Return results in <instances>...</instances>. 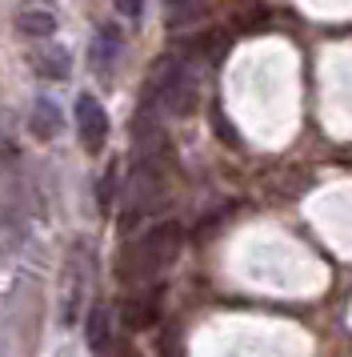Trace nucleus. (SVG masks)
I'll list each match as a JSON object with an SVG mask.
<instances>
[{"instance_id": "obj_1", "label": "nucleus", "mask_w": 352, "mask_h": 357, "mask_svg": "<svg viewBox=\"0 0 352 357\" xmlns=\"http://www.w3.org/2000/svg\"><path fill=\"white\" fill-rule=\"evenodd\" d=\"M176 249H180V225H176V221L144 229L141 237L125 249V257L116 265V277L128 281V285H144V281H152L160 269L173 265Z\"/></svg>"}, {"instance_id": "obj_2", "label": "nucleus", "mask_w": 352, "mask_h": 357, "mask_svg": "<svg viewBox=\"0 0 352 357\" xmlns=\"http://www.w3.org/2000/svg\"><path fill=\"white\" fill-rule=\"evenodd\" d=\"M160 193H164V181H160L157 165L152 161H141L132 169V181L125 189V221H141L144 213H152V205H160Z\"/></svg>"}, {"instance_id": "obj_3", "label": "nucleus", "mask_w": 352, "mask_h": 357, "mask_svg": "<svg viewBox=\"0 0 352 357\" xmlns=\"http://www.w3.org/2000/svg\"><path fill=\"white\" fill-rule=\"evenodd\" d=\"M84 289H88V257L84 245H72L64 265V297H61V325H77L84 313Z\"/></svg>"}, {"instance_id": "obj_4", "label": "nucleus", "mask_w": 352, "mask_h": 357, "mask_svg": "<svg viewBox=\"0 0 352 357\" xmlns=\"http://www.w3.org/2000/svg\"><path fill=\"white\" fill-rule=\"evenodd\" d=\"M77 132H80V145L88 153H100L104 141H109V113L96 97H77Z\"/></svg>"}, {"instance_id": "obj_5", "label": "nucleus", "mask_w": 352, "mask_h": 357, "mask_svg": "<svg viewBox=\"0 0 352 357\" xmlns=\"http://www.w3.org/2000/svg\"><path fill=\"white\" fill-rule=\"evenodd\" d=\"M116 56H120V29L116 24H100L93 36V45H88V65L100 77H109L112 65H116Z\"/></svg>"}, {"instance_id": "obj_6", "label": "nucleus", "mask_w": 352, "mask_h": 357, "mask_svg": "<svg viewBox=\"0 0 352 357\" xmlns=\"http://www.w3.org/2000/svg\"><path fill=\"white\" fill-rule=\"evenodd\" d=\"M109 337H112L109 305H93L88 317H84V345H88V354H104L109 349Z\"/></svg>"}, {"instance_id": "obj_7", "label": "nucleus", "mask_w": 352, "mask_h": 357, "mask_svg": "<svg viewBox=\"0 0 352 357\" xmlns=\"http://www.w3.org/2000/svg\"><path fill=\"white\" fill-rule=\"evenodd\" d=\"M32 132H36L40 141H52V137L61 132V109H56L48 97H40L36 105H32Z\"/></svg>"}, {"instance_id": "obj_8", "label": "nucleus", "mask_w": 352, "mask_h": 357, "mask_svg": "<svg viewBox=\"0 0 352 357\" xmlns=\"http://www.w3.org/2000/svg\"><path fill=\"white\" fill-rule=\"evenodd\" d=\"M36 73L45 77V81H64L68 77V52L64 49H45V52H36Z\"/></svg>"}, {"instance_id": "obj_9", "label": "nucleus", "mask_w": 352, "mask_h": 357, "mask_svg": "<svg viewBox=\"0 0 352 357\" xmlns=\"http://www.w3.org/2000/svg\"><path fill=\"white\" fill-rule=\"evenodd\" d=\"M152 317H157V297L152 293H144L141 301H128V325L132 329H144Z\"/></svg>"}, {"instance_id": "obj_10", "label": "nucleus", "mask_w": 352, "mask_h": 357, "mask_svg": "<svg viewBox=\"0 0 352 357\" xmlns=\"http://www.w3.org/2000/svg\"><path fill=\"white\" fill-rule=\"evenodd\" d=\"M56 29V20L48 13H20V33L24 36H48Z\"/></svg>"}, {"instance_id": "obj_11", "label": "nucleus", "mask_w": 352, "mask_h": 357, "mask_svg": "<svg viewBox=\"0 0 352 357\" xmlns=\"http://www.w3.org/2000/svg\"><path fill=\"white\" fill-rule=\"evenodd\" d=\"M196 13H200V4H196V0H168V24H180V20L189 24Z\"/></svg>"}, {"instance_id": "obj_12", "label": "nucleus", "mask_w": 352, "mask_h": 357, "mask_svg": "<svg viewBox=\"0 0 352 357\" xmlns=\"http://www.w3.org/2000/svg\"><path fill=\"white\" fill-rule=\"evenodd\" d=\"M116 8H120V17H128V20H136L141 17V8H144V0H112Z\"/></svg>"}]
</instances>
